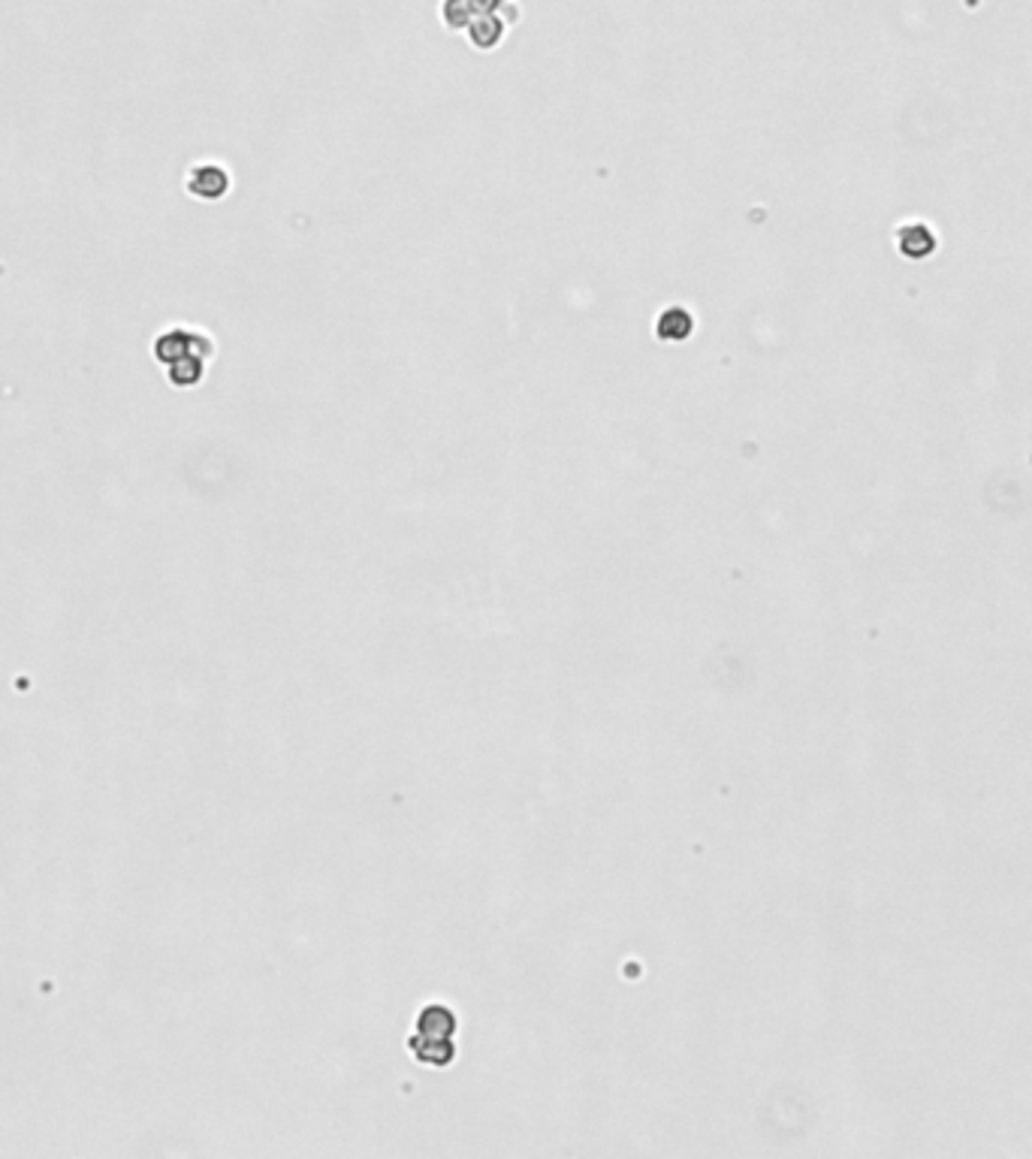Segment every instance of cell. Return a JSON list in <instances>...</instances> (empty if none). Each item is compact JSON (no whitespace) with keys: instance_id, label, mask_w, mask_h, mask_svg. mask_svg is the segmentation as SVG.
Wrapping results in <instances>:
<instances>
[{"instance_id":"cell-1","label":"cell","mask_w":1032,"mask_h":1159,"mask_svg":"<svg viewBox=\"0 0 1032 1159\" xmlns=\"http://www.w3.org/2000/svg\"><path fill=\"white\" fill-rule=\"evenodd\" d=\"M441 25L462 34L474 52H495L510 25L520 22L516 0H441Z\"/></svg>"},{"instance_id":"cell-2","label":"cell","mask_w":1032,"mask_h":1159,"mask_svg":"<svg viewBox=\"0 0 1032 1159\" xmlns=\"http://www.w3.org/2000/svg\"><path fill=\"white\" fill-rule=\"evenodd\" d=\"M215 354V345L203 333H163L157 339V360L166 369V378L176 387H194L200 384L209 357Z\"/></svg>"},{"instance_id":"cell-3","label":"cell","mask_w":1032,"mask_h":1159,"mask_svg":"<svg viewBox=\"0 0 1032 1159\" xmlns=\"http://www.w3.org/2000/svg\"><path fill=\"white\" fill-rule=\"evenodd\" d=\"M456 1021L447 1009H429L417 1021V1054L432 1066H447L453 1057Z\"/></svg>"},{"instance_id":"cell-4","label":"cell","mask_w":1032,"mask_h":1159,"mask_svg":"<svg viewBox=\"0 0 1032 1159\" xmlns=\"http://www.w3.org/2000/svg\"><path fill=\"white\" fill-rule=\"evenodd\" d=\"M695 333V317L688 308L682 305H670L664 311H658V320H655V336L658 342H667V345H679V342H688Z\"/></svg>"},{"instance_id":"cell-5","label":"cell","mask_w":1032,"mask_h":1159,"mask_svg":"<svg viewBox=\"0 0 1032 1159\" xmlns=\"http://www.w3.org/2000/svg\"><path fill=\"white\" fill-rule=\"evenodd\" d=\"M188 191L194 197H203V200H221L230 191V176L224 167H212V163H206V167H194V173L188 179Z\"/></svg>"}]
</instances>
